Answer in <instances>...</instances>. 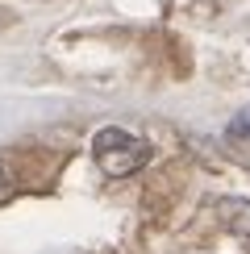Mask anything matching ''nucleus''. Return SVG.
<instances>
[{"label":"nucleus","mask_w":250,"mask_h":254,"mask_svg":"<svg viewBox=\"0 0 250 254\" xmlns=\"http://www.w3.org/2000/svg\"><path fill=\"white\" fill-rule=\"evenodd\" d=\"M8 192H13V179H8V167L0 163V200H8Z\"/></svg>","instance_id":"nucleus-3"},{"label":"nucleus","mask_w":250,"mask_h":254,"mask_svg":"<svg viewBox=\"0 0 250 254\" xmlns=\"http://www.w3.org/2000/svg\"><path fill=\"white\" fill-rule=\"evenodd\" d=\"M92 158L100 163V171L109 179H125L150 163V142L121 129V125H109V129H100L92 137Z\"/></svg>","instance_id":"nucleus-1"},{"label":"nucleus","mask_w":250,"mask_h":254,"mask_svg":"<svg viewBox=\"0 0 250 254\" xmlns=\"http://www.w3.org/2000/svg\"><path fill=\"white\" fill-rule=\"evenodd\" d=\"M229 133H234V137H250V104H246V109H242V113L234 117V125H229Z\"/></svg>","instance_id":"nucleus-2"}]
</instances>
